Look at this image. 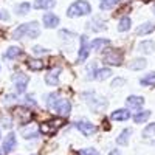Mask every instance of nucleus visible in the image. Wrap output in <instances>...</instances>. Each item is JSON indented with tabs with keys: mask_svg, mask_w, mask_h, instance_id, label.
I'll return each mask as SVG.
<instances>
[{
	"mask_svg": "<svg viewBox=\"0 0 155 155\" xmlns=\"http://www.w3.org/2000/svg\"><path fill=\"white\" fill-rule=\"evenodd\" d=\"M47 106L50 110H53L54 113L61 115V116H68L70 110H71V106H70V102L68 99H64L61 98L59 95L56 93H51L47 99Z\"/></svg>",
	"mask_w": 155,
	"mask_h": 155,
	"instance_id": "1",
	"label": "nucleus"
},
{
	"mask_svg": "<svg viewBox=\"0 0 155 155\" xmlns=\"http://www.w3.org/2000/svg\"><path fill=\"white\" fill-rule=\"evenodd\" d=\"M39 34H41V28H39L37 22H31V23H23L20 25L19 28L14 30V33H12V37L14 39H22V37H37Z\"/></svg>",
	"mask_w": 155,
	"mask_h": 155,
	"instance_id": "2",
	"label": "nucleus"
},
{
	"mask_svg": "<svg viewBox=\"0 0 155 155\" xmlns=\"http://www.w3.org/2000/svg\"><path fill=\"white\" fill-rule=\"evenodd\" d=\"M90 11H92V8H90L88 2H85V0H78V2H74L68 8L67 14H68V17H79V16L90 14Z\"/></svg>",
	"mask_w": 155,
	"mask_h": 155,
	"instance_id": "3",
	"label": "nucleus"
},
{
	"mask_svg": "<svg viewBox=\"0 0 155 155\" xmlns=\"http://www.w3.org/2000/svg\"><path fill=\"white\" fill-rule=\"evenodd\" d=\"M104 62L109 64V65H120L123 62V53L116 50H110L104 54Z\"/></svg>",
	"mask_w": 155,
	"mask_h": 155,
	"instance_id": "4",
	"label": "nucleus"
},
{
	"mask_svg": "<svg viewBox=\"0 0 155 155\" xmlns=\"http://www.w3.org/2000/svg\"><path fill=\"white\" fill-rule=\"evenodd\" d=\"M14 84H16V90H17V93H23L25 90H27V85L30 82V78L27 74H23V73H17L14 74Z\"/></svg>",
	"mask_w": 155,
	"mask_h": 155,
	"instance_id": "5",
	"label": "nucleus"
},
{
	"mask_svg": "<svg viewBox=\"0 0 155 155\" xmlns=\"http://www.w3.org/2000/svg\"><path fill=\"white\" fill-rule=\"evenodd\" d=\"M76 127L79 129V130L84 134V135H87V137H90V135H93L95 132H96V127L90 123V121H87V120H79V121H76Z\"/></svg>",
	"mask_w": 155,
	"mask_h": 155,
	"instance_id": "6",
	"label": "nucleus"
},
{
	"mask_svg": "<svg viewBox=\"0 0 155 155\" xmlns=\"http://www.w3.org/2000/svg\"><path fill=\"white\" fill-rule=\"evenodd\" d=\"M14 115H16V118L19 120L20 124H27L31 120V112L27 107H17L14 110Z\"/></svg>",
	"mask_w": 155,
	"mask_h": 155,
	"instance_id": "7",
	"label": "nucleus"
},
{
	"mask_svg": "<svg viewBox=\"0 0 155 155\" xmlns=\"http://www.w3.org/2000/svg\"><path fill=\"white\" fill-rule=\"evenodd\" d=\"M62 124H64V121H62V120H53V121H48V123L42 124L41 130H42L44 134H50V132H54L56 129H59Z\"/></svg>",
	"mask_w": 155,
	"mask_h": 155,
	"instance_id": "8",
	"label": "nucleus"
},
{
	"mask_svg": "<svg viewBox=\"0 0 155 155\" xmlns=\"http://www.w3.org/2000/svg\"><path fill=\"white\" fill-rule=\"evenodd\" d=\"M16 143H17V140H16V135L14 134H8L5 141H3V152L5 153H9L12 149L16 147Z\"/></svg>",
	"mask_w": 155,
	"mask_h": 155,
	"instance_id": "9",
	"label": "nucleus"
},
{
	"mask_svg": "<svg viewBox=\"0 0 155 155\" xmlns=\"http://www.w3.org/2000/svg\"><path fill=\"white\" fill-rule=\"evenodd\" d=\"M112 74V71L109 68H101V70H96L93 73H90L87 76V79H96V81H102V79H106V78H109Z\"/></svg>",
	"mask_w": 155,
	"mask_h": 155,
	"instance_id": "10",
	"label": "nucleus"
},
{
	"mask_svg": "<svg viewBox=\"0 0 155 155\" xmlns=\"http://www.w3.org/2000/svg\"><path fill=\"white\" fill-rule=\"evenodd\" d=\"M42 20H44V25L47 28H56L59 25V17L54 16V14H51V12H47Z\"/></svg>",
	"mask_w": 155,
	"mask_h": 155,
	"instance_id": "11",
	"label": "nucleus"
},
{
	"mask_svg": "<svg viewBox=\"0 0 155 155\" xmlns=\"http://www.w3.org/2000/svg\"><path fill=\"white\" fill-rule=\"evenodd\" d=\"M59 73H61V68H53L51 71H48V74L45 76V82L48 85H56L59 82Z\"/></svg>",
	"mask_w": 155,
	"mask_h": 155,
	"instance_id": "12",
	"label": "nucleus"
},
{
	"mask_svg": "<svg viewBox=\"0 0 155 155\" xmlns=\"http://www.w3.org/2000/svg\"><path fill=\"white\" fill-rule=\"evenodd\" d=\"M90 51V45H88V39L87 36H81V50H79V61L87 59Z\"/></svg>",
	"mask_w": 155,
	"mask_h": 155,
	"instance_id": "13",
	"label": "nucleus"
},
{
	"mask_svg": "<svg viewBox=\"0 0 155 155\" xmlns=\"http://www.w3.org/2000/svg\"><path fill=\"white\" fill-rule=\"evenodd\" d=\"M126 104H127V107H130V109H140L141 106L144 104V98H141V96H129L127 101H126Z\"/></svg>",
	"mask_w": 155,
	"mask_h": 155,
	"instance_id": "14",
	"label": "nucleus"
},
{
	"mask_svg": "<svg viewBox=\"0 0 155 155\" xmlns=\"http://www.w3.org/2000/svg\"><path fill=\"white\" fill-rule=\"evenodd\" d=\"M130 118V112L126 110V109H120V110H115L112 113V120L115 121H126Z\"/></svg>",
	"mask_w": 155,
	"mask_h": 155,
	"instance_id": "15",
	"label": "nucleus"
},
{
	"mask_svg": "<svg viewBox=\"0 0 155 155\" xmlns=\"http://www.w3.org/2000/svg\"><path fill=\"white\" fill-rule=\"evenodd\" d=\"M88 25H90L88 28L93 30V31H102V30H106V22L102 20V19H99V17H95L93 20H90Z\"/></svg>",
	"mask_w": 155,
	"mask_h": 155,
	"instance_id": "16",
	"label": "nucleus"
},
{
	"mask_svg": "<svg viewBox=\"0 0 155 155\" xmlns=\"http://www.w3.org/2000/svg\"><path fill=\"white\" fill-rule=\"evenodd\" d=\"M54 0H34V8L36 9H50L54 6Z\"/></svg>",
	"mask_w": 155,
	"mask_h": 155,
	"instance_id": "17",
	"label": "nucleus"
},
{
	"mask_svg": "<svg viewBox=\"0 0 155 155\" xmlns=\"http://www.w3.org/2000/svg\"><path fill=\"white\" fill-rule=\"evenodd\" d=\"M153 30H155V25L150 23V22H146V23L140 25V27L137 28V34H138V36H141V34H149V33H152Z\"/></svg>",
	"mask_w": 155,
	"mask_h": 155,
	"instance_id": "18",
	"label": "nucleus"
},
{
	"mask_svg": "<svg viewBox=\"0 0 155 155\" xmlns=\"http://www.w3.org/2000/svg\"><path fill=\"white\" fill-rule=\"evenodd\" d=\"M132 135V130L130 129H124V130L120 134V137L116 138V143H118L120 146H126L129 143V137Z\"/></svg>",
	"mask_w": 155,
	"mask_h": 155,
	"instance_id": "19",
	"label": "nucleus"
},
{
	"mask_svg": "<svg viewBox=\"0 0 155 155\" xmlns=\"http://www.w3.org/2000/svg\"><path fill=\"white\" fill-rule=\"evenodd\" d=\"M138 48H140V51H143V53L150 54L152 51L155 50V44H153L152 41H144V42H141V44L138 45Z\"/></svg>",
	"mask_w": 155,
	"mask_h": 155,
	"instance_id": "20",
	"label": "nucleus"
},
{
	"mask_svg": "<svg viewBox=\"0 0 155 155\" xmlns=\"http://www.w3.org/2000/svg\"><path fill=\"white\" fill-rule=\"evenodd\" d=\"M141 85H146V87H153L155 85V73H147L144 78H141Z\"/></svg>",
	"mask_w": 155,
	"mask_h": 155,
	"instance_id": "21",
	"label": "nucleus"
},
{
	"mask_svg": "<svg viewBox=\"0 0 155 155\" xmlns=\"http://www.w3.org/2000/svg\"><path fill=\"white\" fill-rule=\"evenodd\" d=\"M144 67H146V61L141 59V58L134 59L130 64H129V68H130V70H143Z\"/></svg>",
	"mask_w": 155,
	"mask_h": 155,
	"instance_id": "22",
	"label": "nucleus"
},
{
	"mask_svg": "<svg viewBox=\"0 0 155 155\" xmlns=\"http://www.w3.org/2000/svg\"><path fill=\"white\" fill-rule=\"evenodd\" d=\"M28 67L34 71H39V70H42L44 68V62L41 59H30L28 61Z\"/></svg>",
	"mask_w": 155,
	"mask_h": 155,
	"instance_id": "23",
	"label": "nucleus"
},
{
	"mask_svg": "<svg viewBox=\"0 0 155 155\" xmlns=\"http://www.w3.org/2000/svg\"><path fill=\"white\" fill-rule=\"evenodd\" d=\"M106 45H109L107 39H95V41L90 44V48L92 50H101L102 47H106Z\"/></svg>",
	"mask_w": 155,
	"mask_h": 155,
	"instance_id": "24",
	"label": "nucleus"
},
{
	"mask_svg": "<svg viewBox=\"0 0 155 155\" xmlns=\"http://www.w3.org/2000/svg\"><path fill=\"white\" fill-rule=\"evenodd\" d=\"M20 54V48L19 47H9L8 50H6V53H5V58L6 59H14V58H17Z\"/></svg>",
	"mask_w": 155,
	"mask_h": 155,
	"instance_id": "25",
	"label": "nucleus"
},
{
	"mask_svg": "<svg viewBox=\"0 0 155 155\" xmlns=\"http://www.w3.org/2000/svg\"><path fill=\"white\" fill-rule=\"evenodd\" d=\"M150 116V112L149 110H144V112H140V113H137L135 116H134V120H135V123H138V124H141V123H144L147 118Z\"/></svg>",
	"mask_w": 155,
	"mask_h": 155,
	"instance_id": "26",
	"label": "nucleus"
},
{
	"mask_svg": "<svg viewBox=\"0 0 155 155\" xmlns=\"http://www.w3.org/2000/svg\"><path fill=\"white\" fill-rule=\"evenodd\" d=\"M130 25H132L130 19H129V17H123L120 20V23H118V31H127L129 28H130Z\"/></svg>",
	"mask_w": 155,
	"mask_h": 155,
	"instance_id": "27",
	"label": "nucleus"
},
{
	"mask_svg": "<svg viewBox=\"0 0 155 155\" xmlns=\"http://www.w3.org/2000/svg\"><path fill=\"white\" fill-rule=\"evenodd\" d=\"M118 2H120V0H101L99 6H101V9H110V8H113Z\"/></svg>",
	"mask_w": 155,
	"mask_h": 155,
	"instance_id": "28",
	"label": "nucleus"
},
{
	"mask_svg": "<svg viewBox=\"0 0 155 155\" xmlns=\"http://www.w3.org/2000/svg\"><path fill=\"white\" fill-rule=\"evenodd\" d=\"M143 137L144 138H152V137H155V123L153 124H149L144 130H143Z\"/></svg>",
	"mask_w": 155,
	"mask_h": 155,
	"instance_id": "29",
	"label": "nucleus"
},
{
	"mask_svg": "<svg viewBox=\"0 0 155 155\" xmlns=\"http://www.w3.org/2000/svg\"><path fill=\"white\" fill-rule=\"evenodd\" d=\"M22 134H23V137L27 138V140H30V138H36V137H37V130H36V129H33V127H31V129H23V132H22Z\"/></svg>",
	"mask_w": 155,
	"mask_h": 155,
	"instance_id": "30",
	"label": "nucleus"
},
{
	"mask_svg": "<svg viewBox=\"0 0 155 155\" xmlns=\"http://www.w3.org/2000/svg\"><path fill=\"white\" fill-rule=\"evenodd\" d=\"M30 11V3H20L17 6V14H27Z\"/></svg>",
	"mask_w": 155,
	"mask_h": 155,
	"instance_id": "31",
	"label": "nucleus"
},
{
	"mask_svg": "<svg viewBox=\"0 0 155 155\" xmlns=\"http://www.w3.org/2000/svg\"><path fill=\"white\" fill-rule=\"evenodd\" d=\"M79 155H99V152L93 147H88V149H82L79 152Z\"/></svg>",
	"mask_w": 155,
	"mask_h": 155,
	"instance_id": "32",
	"label": "nucleus"
},
{
	"mask_svg": "<svg viewBox=\"0 0 155 155\" xmlns=\"http://www.w3.org/2000/svg\"><path fill=\"white\" fill-rule=\"evenodd\" d=\"M45 51H47V50H45L44 47H39V45H36V47L33 48V53H34V54H44Z\"/></svg>",
	"mask_w": 155,
	"mask_h": 155,
	"instance_id": "33",
	"label": "nucleus"
},
{
	"mask_svg": "<svg viewBox=\"0 0 155 155\" xmlns=\"http://www.w3.org/2000/svg\"><path fill=\"white\" fill-rule=\"evenodd\" d=\"M124 84H126V81H124V79H115V81L112 82V87H115V88H116V87H121V85H124Z\"/></svg>",
	"mask_w": 155,
	"mask_h": 155,
	"instance_id": "34",
	"label": "nucleus"
},
{
	"mask_svg": "<svg viewBox=\"0 0 155 155\" xmlns=\"http://www.w3.org/2000/svg\"><path fill=\"white\" fill-rule=\"evenodd\" d=\"M61 36H68V37H73L74 34L73 33H68V31H61ZM67 39V37H65Z\"/></svg>",
	"mask_w": 155,
	"mask_h": 155,
	"instance_id": "35",
	"label": "nucleus"
},
{
	"mask_svg": "<svg viewBox=\"0 0 155 155\" xmlns=\"http://www.w3.org/2000/svg\"><path fill=\"white\" fill-rule=\"evenodd\" d=\"M110 155H121V153H120L118 150H112V152H110Z\"/></svg>",
	"mask_w": 155,
	"mask_h": 155,
	"instance_id": "36",
	"label": "nucleus"
},
{
	"mask_svg": "<svg viewBox=\"0 0 155 155\" xmlns=\"http://www.w3.org/2000/svg\"><path fill=\"white\" fill-rule=\"evenodd\" d=\"M0 12H2V11H0ZM0 19H8V14H6V16H3V14H0Z\"/></svg>",
	"mask_w": 155,
	"mask_h": 155,
	"instance_id": "37",
	"label": "nucleus"
},
{
	"mask_svg": "<svg viewBox=\"0 0 155 155\" xmlns=\"http://www.w3.org/2000/svg\"><path fill=\"white\" fill-rule=\"evenodd\" d=\"M153 12H155V5H153Z\"/></svg>",
	"mask_w": 155,
	"mask_h": 155,
	"instance_id": "38",
	"label": "nucleus"
}]
</instances>
